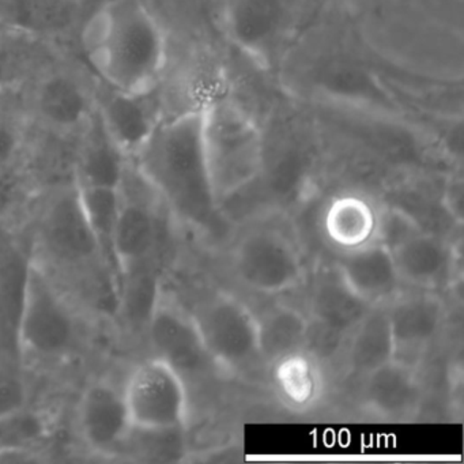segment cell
Listing matches in <instances>:
<instances>
[{"label":"cell","mask_w":464,"mask_h":464,"mask_svg":"<svg viewBox=\"0 0 464 464\" xmlns=\"http://www.w3.org/2000/svg\"><path fill=\"white\" fill-rule=\"evenodd\" d=\"M233 260L244 286L260 295L290 292L304 279L300 249L292 238L274 227L246 233L236 246Z\"/></svg>","instance_id":"cell-9"},{"label":"cell","mask_w":464,"mask_h":464,"mask_svg":"<svg viewBox=\"0 0 464 464\" xmlns=\"http://www.w3.org/2000/svg\"><path fill=\"white\" fill-rule=\"evenodd\" d=\"M200 107L208 175L222 205L262 175L266 135L256 119L229 94H216Z\"/></svg>","instance_id":"cell-3"},{"label":"cell","mask_w":464,"mask_h":464,"mask_svg":"<svg viewBox=\"0 0 464 464\" xmlns=\"http://www.w3.org/2000/svg\"><path fill=\"white\" fill-rule=\"evenodd\" d=\"M194 317L217 368L243 371L260 358L257 317L236 295L227 292L210 295Z\"/></svg>","instance_id":"cell-7"},{"label":"cell","mask_w":464,"mask_h":464,"mask_svg":"<svg viewBox=\"0 0 464 464\" xmlns=\"http://www.w3.org/2000/svg\"><path fill=\"white\" fill-rule=\"evenodd\" d=\"M131 161L179 221L208 237L225 236L227 221L206 162L202 107L165 116Z\"/></svg>","instance_id":"cell-1"},{"label":"cell","mask_w":464,"mask_h":464,"mask_svg":"<svg viewBox=\"0 0 464 464\" xmlns=\"http://www.w3.org/2000/svg\"><path fill=\"white\" fill-rule=\"evenodd\" d=\"M380 211L365 197L342 194L334 198L323 216V229L333 246L353 251L377 240Z\"/></svg>","instance_id":"cell-22"},{"label":"cell","mask_w":464,"mask_h":464,"mask_svg":"<svg viewBox=\"0 0 464 464\" xmlns=\"http://www.w3.org/2000/svg\"><path fill=\"white\" fill-rule=\"evenodd\" d=\"M77 21V0H0V25L32 37L59 36Z\"/></svg>","instance_id":"cell-21"},{"label":"cell","mask_w":464,"mask_h":464,"mask_svg":"<svg viewBox=\"0 0 464 464\" xmlns=\"http://www.w3.org/2000/svg\"><path fill=\"white\" fill-rule=\"evenodd\" d=\"M93 91L105 131L126 159L134 160L165 118L162 86L148 93H130L96 78Z\"/></svg>","instance_id":"cell-11"},{"label":"cell","mask_w":464,"mask_h":464,"mask_svg":"<svg viewBox=\"0 0 464 464\" xmlns=\"http://www.w3.org/2000/svg\"><path fill=\"white\" fill-rule=\"evenodd\" d=\"M401 282L420 289H434L447 279L450 252L439 237L417 227L391 246Z\"/></svg>","instance_id":"cell-19"},{"label":"cell","mask_w":464,"mask_h":464,"mask_svg":"<svg viewBox=\"0 0 464 464\" xmlns=\"http://www.w3.org/2000/svg\"><path fill=\"white\" fill-rule=\"evenodd\" d=\"M336 274L369 306L387 305L398 295L401 284L390 248L377 240L343 252Z\"/></svg>","instance_id":"cell-16"},{"label":"cell","mask_w":464,"mask_h":464,"mask_svg":"<svg viewBox=\"0 0 464 464\" xmlns=\"http://www.w3.org/2000/svg\"><path fill=\"white\" fill-rule=\"evenodd\" d=\"M80 323L55 276L36 257L29 259L18 322L20 360L53 362L72 354Z\"/></svg>","instance_id":"cell-4"},{"label":"cell","mask_w":464,"mask_h":464,"mask_svg":"<svg viewBox=\"0 0 464 464\" xmlns=\"http://www.w3.org/2000/svg\"><path fill=\"white\" fill-rule=\"evenodd\" d=\"M32 121L62 135L78 137L96 112L93 83L66 67L44 70L26 82Z\"/></svg>","instance_id":"cell-8"},{"label":"cell","mask_w":464,"mask_h":464,"mask_svg":"<svg viewBox=\"0 0 464 464\" xmlns=\"http://www.w3.org/2000/svg\"><path fill=\"white\" fill-rule=\"evenodd\" d=\"M271 366L279 396L293 409H309L322 398L324 385L322 369L308 353L304 350L293 353Z\"/></svg>","instance_id":"cell-27"},{"label":"cell","mask_w":464,"mask_h":464,"mask_svg":"<svg viewBox=\"0 0 464 464\" xmlns=\"http://www.w3.org/2000/svg\"><path fill=\"white\" fill-rule=\"evenodd\" d=\"M55 420L50 411L26 403L0 415V458L31 455L51 439Z\"/></svg>","instance_id":"cell-26"},{"label":"cell","mask_w":464,"mask_h":464,"mask_svg":"<svg viewBox=\"0 0 464 464\" xmlns=\"http://www.w3.org/2000/svg\"><path fill=\"white\" fill-rule=\"evenodd\" d=\"M146 327L154 355L169 363L184 380L216 366L203 343L194 314L161 292L149 312Z\"/></svg>","instance_id":"cell-12"},{"label":"cell","mask_w":464,"mask_h":464,"mask_svg":"<svg viewBox=\"0 0 464 464\" xmlns=\"http://www.w3.org/2000/svg\"><path fill=\"white\" fill-rule=\"evenodd\" d=\"M39 241L45 260H37L43 265L81 276L89 274L94 278L97 270H108L118 276L89 227L74 181L56 192L45 206L40 219Z\"/></svg>","instance_id":"cell-5"},{"label":"cell","mask_w":464,"mask_h":464,"mask_svg":"<svg viewBox=\"0 0 464 464\" xmlns=\"http://www.w3.org/2000/svg\"><path fill=\"white\" fill-rule=\"evenodd\" d=\"M26 82L0 89V175L12 169L28 142L29 115Z\"/></svg>","instance_id":"cell-28"},{"label":"cell","mask_w":464,"mask_h":464,"mask_svg":"<svg viewBox=\"0 0 464 464\" xmlns=\"http://www.w3.org/2000/svg\"><path fill=\"white\" fill-rule=\"evenodd\" d=\"M225 28L244 53L263 66L278 58L289 24L286 0H227Z\"/></svg>","instance_id":"cell-13"},{"label":"cell","mask_w":464,"mask_h":464,"mask_svg":"<svg viewBox=\"0 0 464 464\" xmlns=\"http://www.w3.org/2000/svg\"><path fill=\"white\" fill-rule=\"evenodd\" d=\"M74 184L89 227L96 236L108 262L115 270L112 257H111V241H112L113 229L118 221L121 202H123L121 188V187L78 183L75 180Z\"/></svg>","instance_id":"cell-30"},{"label":"cell","mask_w":464,"mask_h":464,"mask_svg":"<svg viewBox=\"0 0 464 464\" xmlns=\"http://www.w3.org/2000/svg\"><path fill=\"white\" fill-rule=\"evenodd\" d=\"M393 358L392 338L385 305L372 306L355 324L347 347V362L360 377L390 362Z\"/></svg>","instance_id":"cell-25"},{"label":"cell","mask_w":464,"mask_h":464,"mask_svg":"<svg viewBox=\"0 0 464 464\" xmlns=\"http://www.w3.org/2000/svg\"><path fill=\"white\" fill-rule=\"evenodd\" d=\"M121 390L134 430H183L189 407L186 380L161 358L138 363Z\"/></svg>","instance_id":"cell-6"},{"label":"cell","mask_w":464,"mask_h":464,"mask_svg":"<svg viewBox=\"0 0 464 464\" xmlns=\"http://www.w3.org/2000/svg\"><path fill=\"white\" fill-rule=\"evenodd\" d=\"M78 138L74 180L94 186L121 187L131 160L126 159L111 140L97 111Z\"/></svg>","instance_id":"cell-20"},{"label":"cell","mask_w":464,"mask_h":464,"mask_svg":"<svg viewBox=\"0 0 464 464\" xmlns=\"http://www.w3.org/2000/svg\"><path fill=\"white\" fill-rule=\"evenodd\" d=\"M29 259L6 255L0 260V361L17 366V334Z\"/></svg>","instance_id":"cell-23"},{"label":"cell","mask_w":464,"mask_h":464,"mask_svg":"<svg viewBox=\"0 0 464 464\" xmlns=\"http://www.w3.org/2000/svg\"><path fill=\"white\" fill-rule=\"evenodd\" d=\"M81 47L94 77L119 91L161 88L169 42L148 0H104L81 25Z\"/></svg>","instance_id":"cell-2"},{"label":"cell","mask_w":464,"mask_h":464,"mask_svg":"<svg viewBox=\"0 0 464 464\" xmlns=\"http://www.w3.org/2000/svg\"><path fill=\"white\" fill-rule=\"evenodd\" d=\"M311 335L305 314L293 306L278 305L257 317L260 360L274 363L301 352Z\"/></svg>","instance_id":"cell-24"},{"label":"cell","mask_w":464,"mask_h":464,"mask_svg":"<svg viewBox=\"0 0 464 464\" xmlns=\"http://www.w3.org/2000/svg\"><path fill=\"white\" fill-rule=\"evenodd\" d=\"M371 308L344 286L338 274L320 282L314 293V319L334 335L352 331Z\"/></svg>","instance_id":"cell-29"},{"label":"cell","mask_w":464,"mask_h":464,"mask_svg":"<svg viewBox=\"0 0 464 464\" xmlns=\"http://www.w3.org/2000/svg\"><path fill=\"white\" fill-rule=\"evenodd\" d=\"M121 202L111 241V257L119 281L132 268L150 263L159 237L156 214L143 197H135L121 183Z\"/></svg>","instance_id":"cell-17"},{"label":"cell","mask_w":464,"mask_h":464,"mask_svg":"<svg viewBox=\"0 0 464 464\" xmlns=\"http://www.w3.org/2000/svg\"><path fill=\"white\" fill-rule=\"evenodd\" d=\"M387 308L392 360L417 369L444 322L441 300L430 293L396 295Z\"/></svg>","instance_id":"cell-15"},{"label":"cell","mask_w":464,"mask_h":464,"mask_svg":"<svg viewBox=\"0 0 464 464\" xmlns=\"http://www.w3.org/2000/svg\"><path fill=\"white\" fill-rule=\"evenodd\" d=\"M26 403L25 382L17 373V366L0 361V415Z\"/></svg>","instance_id":"cell-31"},{"label":"cell","mask_w":464,"mask_h":464,"mask_svg":"<svg viewBox=\"0 0 464 464\" xmlns=\"http://www.w3.org/2000/svg\"><path fill=\"white\" fill-rule=\"evenodd\" d=\"M362 395L366 407L380 417H410L422 396L417 369L391 360L363 377Z\"/></svg>","instance_id":"cell-18"},{"label":"cell","mask_w":464,"mask_h":464,"mask_svg":"<svg viewBox=\"0 0 464 464\" xmlns=\"http://www.w3.org/2000/svg\"><path fill=\"white\" fill-rule=\"evenodd\" d=\"M309 82L322 104L403 119L401 105L382 78L353 56L328 55L312 66Z\"/></svg>","instance_id":"cell-10"},{"label":"cell","mask_w":464,"mask_h":464,"mask_svg":"<svg viewBox=\"0 0 464 464\" xmlns=\"http://www.w3.org/2000/svg\"><path fill=\"white\" fill-rule=\"evenodd\" d=\"M78 433L83 444L99 455L124 453L132 425L123 390L107 380L86 387L77 409Z\"/></svg>","instance_id":"cell-14"}]
</instances>
